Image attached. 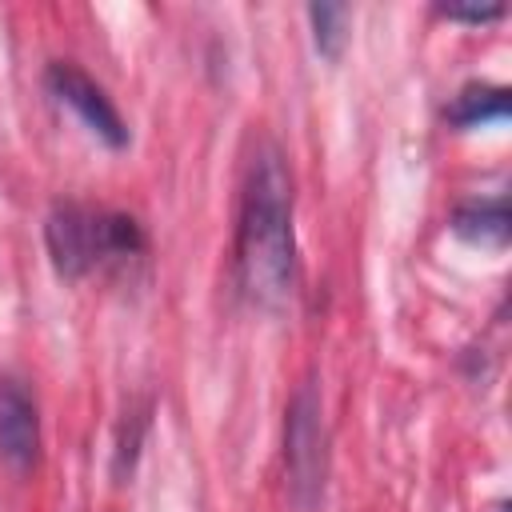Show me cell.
I'll return each mask as SVG.
<instances>
[{
    "label": "cell",
    "mask_w": 512,
    "mask_h": 512,
    "mask_svg": "<svg viewBox=\"0 0 512 512\" xmlns=\"http://www.w3.org/2000/svg\"><path fill=\"white\" fill-rule=\"evenodd\" d=\"M48 252H52V264L60 276L76 280L84 276L92 264L104 260V248H100V212H88L80 204H60L52 216H48Z\"/></svg>",
    "instance_id": "cell-4"
},
{
    "label": "cell",
    "mask_w": 512,
    "mask_h": 512,
    "mask_svg": "<svg viewBox=\"0 0 512 512\" xmlns=\"http://www.w3.org/2000/svg\"><path fill=\"white\" fill-rule=\"evenodd\" d=\"M48 88H52V96H56L60 104H68V108L84 120V128H92L108 148H124V144H128V128H124L120 112L112 108V100L104 96V88H100L88 72H80V68L68 64V60H56V64H48Z\"/></svg>",
    "instance_id": "cell-3"
},
{
    "label": "cell",
    "mask_w": 512,
    "mask_h": 512,
    "mask_svg": "<svg viewBox=\"0 0 512 512\" xmlns=\"http://www.w3.org/2000/svg\"><path fill=\"white\" fill-rule=\"evenodd\" d=\"M240 288L260 308H284L296 284L292 244V180L276 148H260L248 168L240 232H236Z\"/></svg>",
    "instance_id": "cell-1"
},
{
    "label": "cell",
    "mask_w": 512,
    "mask_h": 512,
    "mask_svg": "<svg viewBox=\"0 0 512 512\" xmlns=\"http://www.w3.org/2000/svg\"><path fill=\"white\" fill-rule=\"evenodd\" d=\"M452 232L460 240H468V244H480V248H504L508 244V232H512L508 200L496 196V200H476V204L456 208Z\"/></svg>",
    "instance_id": "cell-6"
},
{
    "label": "cell",
    "mask_w": 512,
    "mask_h": 512,
    "mask_svg": "<svg viewBox=\"0 0 512 512\" xmlns=\"http://www.w3.org/2000/svg\"><path fill=\"white\" fill-rule=\"evenodd\" d=\"M512 108V96L508 88H488V84H472L464 88L452 108H448V120L460 124V128H476V124H492V120H504Z\"/></svg>",
    "instance_id": "cell-7"
},
{
    "label": "cell",
    "mask_w": 512,
    "mask_h": 512,
    "mask_svg": "<svg viewBox=\"0 0 512 512\" xmlns=\"http://www.w3.org/2000/svg\"><path fill=\"white\" fill-rule=\"evenodd\" d=\"M36 452H40L36 404L16 380H0V456L12 468H28Z\"/></svg>",
    "instance_id": "cell-5"
},
{
    "label": "cell",
    "mask_w": 512,
    "mask_h": 512,
    "mask_svg": "<svg viewBox=\"0 0 512 512\" xmlns=\"http://www.w3.org/2000/svg\"><path fill=\"white\" fill-rule=\"evenodd\" d=\"M308 20H312L316 52L328 56V60H336L340 48H344V20H348V8H344V4H328V0H320V4L308 8Z\"/></svg>",
    "instance_id": "cell-8"
},
{
    "label": "cell",
    "mask_w": 512,
    "mask_h": 512,
    "mask_svg": "<svg viewBox=\"0 0 512 512\" xmlns=\"http://www.w3.org/2000/svg\"><path fill=\"white\" fill-rule=\"evenodd\" d=\"M284 464H288V492L300 508H312L324 492L328 472V436H324V412L312 384H300L288 404L284 424Z\"/></svg>",
    "instance_id": "cell-2"
},
{
    "label": "cell",
    "mask_w": 512,
    "mask_h": 512,
    "mask_svg": "<svg viewBox=\"0 0 512 512\" xmlns=\"http://www.w3.org/2000/svg\"><path fill=\"white\" fill-rule=\"evenodd\" d=\"M440 16L468 20V24H492L504 16V4H440Z\"/></svg>",
    "instance_id": "cell-9"
}]
</instances>
